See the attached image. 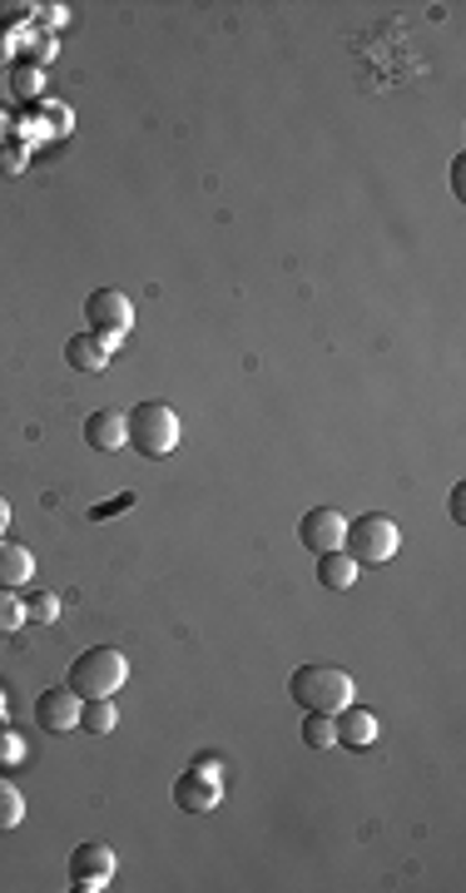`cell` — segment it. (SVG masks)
<instances>
[{"mask_svg":"<svg viewBox=\"0 0 466 893\" xmlns=\"http://www.w3.org/2000/svg\"><path fill=\"white\" fill-rule=\"evenodd\" d=\"M293 700L308 715H337L353 705V675L337 665H303L293 670Z\"/></svg>","mask_w":466,"mask_h":893,"instance_id":"obj_2","label":"cell"},{"mask_svg":"<svg viewBox=\"0 0 466 893\" xmlns=\"http://www.w3.org/2000/svg\"><path fill=\"white\" fill-rule=\"evenodd\" d=\"M219 800H224V764H219L214 754L194 760L174 780V804L184 814H209V810H219Z\"/></svg>","mask_w":466,"mask_h":893,"instance_id":"obj_5","label":"cell"},{"mask_svg":"<svg viewBox=\"0 0 466 893\" xmlns=\"http://www.w3.org/2000/svg\"><path fill=\"white\" fill-rule=\"evenodd\" d=\"M114 725H120V715H114V700H84V705H80V730H90V735H110Z\"/></svg>","mask_w":466,"mask_h":893,"instance_id":"obj_16","label":"cell"},{"mask_svg":"<svg viewBox=\"0 0 466 893\" xmlns=\"http://www.w3.org/2000/svg\"><path fill=\"white\" fill-rule=\"evenodd\" d=\"M114 869H120V859H114L110 844H80L75 854H70V889H75V893L110 889Z\"/></svg>","mask_w":466,"mask_h":893,"instance_id":"obj_7","label":"cell"},{"mask_svg":"<svg viewBox=\"0 0 466 893\" xmlns=\"http://www.w3.org/2000/svg\"><path fill=\"white\" fill-rule=\"evenodd\" d=\"M130 506H134V492H120V496H110V502L90 506V521H104V516H120V512H130Z\"/></svg>","mask_w":466,"mask_h":893,"instance_id":"obj_26","label":"cell"},{"mask_svg":"<svg viewBox=\"0 0 466 893\" xmlns=\"http://www.w3.org/2000/svg\"><path fill=\"white\" fill-rule=\"evenodd\" d=\"M20 819H26V800H20V790L10 780H0V834L16 829Z\"/></svg>","mask_w":466,"mask_h":893,"instance_id":"obj_18","label":"cell"},{"mask_svg":"<svg viewBox=\"0 0 466 893\" xmlns=\"http://www.w3.org/2000/svg\"><path fill=\"white\" fill-rule=\"evenodd\" d=\"M80 705L84 700L75 695V690L55 685V690H45V695L36 700V720L45 730H55V735H70V730H80Z\"/></svg>","mask_w":466,"mask_h":893,"instance_id":"obj_9","label":"cell"},{"mask_svg":"<svg viewBox=\"0 0 466 893\" xmlns=\"http://www.w3.org/2000/svg\"><path fill=\"white\" fill-rule=\"evenodd\" d=\"M30 576H36V556H30V546L0 536V586L16 591V586H26Z\"/></svg>","mask_w":466,"mask_h":893,"instance_id":"obj_13","label":"cell"},{"mask_svg":"<svg viewBox=\"0 0 466 893\" xmlns=\"http://www.w3.org/2000/svg\"><path fill=\"white\" fill-rule=\"evenodd\" d=\"M10 134H16V114H10V110H6V104H0V144H6V140H10Z\"/></svg>","mask_w":466,"mask_h":893,"instance_id":"obj_27","label":"cell"},{"mask_svg":"<svg viewBox=\"0 0 466 893\" xmlns=\"http://www.w3.org/2000/svg\"><path fill=\"white\" fill-rule=\"evenodd\" d=\"M26 20H36V6H26V0H6V6H0V26L6 30L26 26Z\"/></svg>","mask_w":466,"mask_h":893,"instance_id":"obj_24","label":"cell"},{"mask_svg":"<svg viewBox=\"0 0 466 893\" xmlns=\"http://www.w3.org/2000/svg\"><path fill=\"white\" fill-rule=\"evenodd\" d=\"M20 760H26V740L0 725V764H20Z\"/></svg>","mask_w":466,"mask_h":893,"instance_id":"obj_25","label":"cell"},{"mask_svg":"<svg viewBox=\"0 0 466 893\" xmlns=\"http://www.w3.org/2000/svg\"><path fill=\"white\" fill-rule=\"evenodd\" d=\"M0 725H6V690H0Z\"/></svg>","mask_w":466,"mask_h":893,"instance_id":"obj_31","label":"cell"},{"mask_svg":"<svg viewBox=\"0 0 466 893\" xmlns=\"http://www.w3.org/2000/svg\"><path fill=\"white\" fill-rule=\"evenodd\" d=\"M110 353H114V343L100 333H75L65 343V363L80 368V372H104L110 368Z\"/></svg>","mask_w":466,"mask_h":893,"instance_id":"obj_12","label":"cell"},{"mask_svg":"<svg viewBox=\"0 0 466 893\" xmlns=\"http://www.w3.org/2000/svg\"><path fill=\"white\" fill-rule=\"evenodd\" d=\"M333 730H337V744H347V750H367V744L377 740V715L363 705H347L333 715Z\"/></svg>","mask_w":466,"mask_h":893,"instance_id":"obj_11","label":"cell"},{"mask_svg":"<svg viewBox=\"0 0 466 893\" xmlns=\"http://www.w3.org/2000/svg\"><path fill=\"white\" fill-rule=\"evenodd\" d=\"M84 323H90V333L110 338V343H124L134 328V303L120 289H94L84 298Z\"/></svg>","mask_w":466,"mask_h":893,"instance_id":"obj_6","label":"cell"},{"mask_svg":"<svg viewBox=\"0 0 466 893\" xmlns=\"http://www.w3.org/2000/svg\"><path fill=\"white\" fill-rule=\"evenodd\" d=\"M40 120H45L55 134H70V124H75V120H70L65 104H55V100H40Z\"/></svg>","mask_w":466,"mask_h":893,"instance_id":"obj_23","label":"cell"},{"mask_svg":"<svg viewBox=\"0 0 466 893\" xmlns=\"http://www.w3.org/2000/svg\"><path fill=\"white\" fill-rule=\"evenodd\" d=\"M343 546H347V556H353L357 566H383V561L397 556V546H402V531H397V521H392V516H383V512H367V516L347 521V536H343Z\"/></svg>","mask_w":466,"mask_h":893,"instance_id":"obj_4","label":"cell"},{"mask_svg":"<svg viewBox=\"0 0 466 893\" xmlns=\"http://www.w3.org/2000/svg\"><path fill=\"white\" fill-rule=\"evenodd\" d=\"M303 744H308V750H327V744H337L333 715H308V725H303Z\"/></svg>","mask_w":466,"mask_h":893,"instance_id":"obj_19","label":"cell"},{"mask_svg":"<svg viewBox=\"0 0 466 893\" xmlns=\"http://www.w3.org/2000/svg\"><path fill=\"white\" fill-rule=\"evenodd\" d=\"M45 26H65V6H45Z\"/></svg>","mask_w":466,"mask_h":893,"instance_id":"obj_29","label":"cell"},{"mask_svg":"<svg viewBox=\"0 0 466 893\" xmlns=\"http://www.w3.org/2000/svg\"><path fill=\"white\" fill-rule=\"evenodd\" d=\"M84 442L94 446V452H120V446H130V428H124V412L114 408H100L84 418Z\"/></svg>","mask_w":466,"mask_h":893,"instance_id":"obj_10","label":"cell"},{"mask_svg":"<svg viewBox=\"0 0 466 893\" xmlns=\"http://www.w3.org/2000/svg\"><path fill=\"white\" fill-rule=\"evenodd\" d=\"M124 680H130V661H124L114 645H90V651H80L75 665H70V690H75L80 700H114Z\"/></svg>","mask_w":466,"mask_h":893,"instance_id":"obj_1","label":"cell"},{"mask_svg":"<svg viewBox=\"0 0 466 893\" xmlns=\"http://www.w3.org/2000/svg\"><path fill=\"white\" fill-rule=\"evenodd\" d=\"M26 615H30V621H40V625H55V621H60V595H55V591L30 595V601H26Z\"/></svg>","mask_w":466,"mask_h":893,"instance_id":"obj_20","label":"cell"},{"mask_svg":"<svg viewBox=\"0 0 466 893\" xmlns=\"http://www.w3.org/2000/svg\"><path fill=\"white\" fill-rule=\"evenodd\" d=\"M298 536L313 556H327V551H343V536H347V516L333 512V506H313L308 516L298 521Z\"/></svg>","mask_w":466,"mask_h":893,"instance_id":"obj_8","label":"cell"},{"mask_svg":"<svg viewBox=\"0 0 466 893\" xmlns=\"http://www.w3.org/2000/svg\"><path fill=\"white\" fill-rule=\"evenodd\" d=\"M124 428H130V446L140 456H169L179 446V418L169 402H140V408H130V418H124Z\"/></svg>","mask_w":466,"mask_h":893,"instance_id":"obj_3","label":"cell"},{"mask_svg":"<svg viewBox=\"0 0 466 893\" xmlns=\"http://www.w3.org/2000/svg\"><path fill=\"white\" fill-rule=\"evenodd\" d=\"M6 526H10V502L0 496V536H6Z\"/></svg>","mask_w":466,"mask_h":893,"instance_id":"obj_30","label":"cell"},{"mask_svg":"<svg viewBox=\"0 0 466 893\" xmlns=\"http://www.w3.org/2000/svg\"><path fill=\"white\" fill-rule=\"evenodd\" d=\"M10 90H16V100H26V104H36V100H45V70L40 66H10Z\"/></svg>","mask_w":466,"mask_h":893,"instance_id":"obj_15","label":"cell"},{"mask_svg":"<svg viewBox=\"0 0 466 893\" xmlns=\"http://www.w3.org/2000/svg\"><path fill=\"white\" fill-rule=\"evenodd\" d=\"M317 581L327 591H347L357 581V561L347 551H327V556H317Z\"/></svg>","mask_w":466,"mask_h":893,"instance_id":"obj_14","label":"cell"},{"mask_svg":"<svg viewBox=\"0 0 466 893\" xmlns=\"http://www.w3.org/2000/svg\"><path fill=\"white\" fill-rule=\"evenodd\" d=\"M16 134H20V144H40V140H50V134H55V130H50V124L45 120H40V110L36 114H26V120H16ZM16 134H10V140H16Z\"/></svg>","mask_w":466,"mask_h":893,"instance_id":"obj_21","label":"cell"},{"mask_svg":"<svg viewBox=\"0 0 466 893\" xmlns=\"http://www.w3.org/2000/svg\"><path fill=\"white\" fill-rule=\"evenodd\" d=\"M452 516L466 521V486H457V492H452Z\"/></svg>","mask_w":466,"mask_h":893,"instance_id":"obj_28","label":"cell"},{"mask_svg":"<svg viewBox=\"0 0 466 893\" xmlns=\"http://www.w3.org/2000/svg\"><path fill=\"white\" fill-rule=\"evenodd\" d=\"M30 615H26V601H20L10 586H0V635H16L20 625H26Z\"/></svg>","mask_w":466,"mask_h":893,"instance_id":"obj_17","label":"cell"},{"mask_svg":"<svg viewBox=\"0 0 466 893\" xmlns=\"http://www.w3.org/2000/svg\"><path fill=\"white\" fill-rule=\"evenodd\" d=\"M26 164H30V149L20 144V140L0 144V174H26Z\"/></svg>","mask_w":466,"mask_h":893,"instance_id":"obj_22","label":"cell"}]
</instances>
